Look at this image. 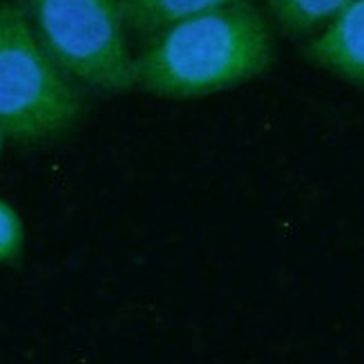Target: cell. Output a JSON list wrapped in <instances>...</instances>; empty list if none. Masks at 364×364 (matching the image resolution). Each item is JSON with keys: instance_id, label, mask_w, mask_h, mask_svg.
<instances>
[{"instance_id": "obj_8", "label": "cell", "mask_w": 364, "mask_h": 364, "mask_svg": "<svg viewBox=\"0 0 364 364\" xmlns=\"http://www.w3.org/2000/svg\"><path fill=\"white\" fill-rule=\"evenodd\" d=\"M3 141H5V132L0 130V150H3Z\"/></svg>"}, {"instance_id": "obj_7", "label": "cell", "mask_w": 364, "mask_h": 364, "mask_svg": "<svg viewBox=\"0 0 364 364\" xmlns=\"http://www.w3.org/2000/svg\"><path fill=\"white\" fill-rule=\"evenodd\" d=\"M25 242L23 221L7 201L0 199V264L18 259Z\"/></svg>"}, {"instance_id": "obj_4", "label": "cell", "mask_w": 364, "mask_h": 364, "mask_svg": "<svg viewBox=\"0 0 364 364\" xmlns=\"http://www.w3.org/2000/svg\"><path fill=\"white\" fill-rule=\"evenodd\" d=\"M304 56L344 81L364 87V0H351L304 47Z\"/></svg>"}, {"instance_id": "obj_3", "label": "cell", "mask_w": 364, "mask_h": 364, "mask_svg": "<svg viewBox=\"0 0 364 364\" xmlns=\"http://www.w3.org/2000/svg\"><path fill=\"white\" fill-rule=\"evenodd\" d=\"M38 41L85 90L128 94L132 60L119 0H23Z\"/></svg>"}, {"instance_id": "obj_5", "label": "cell", "mask_w": 364, "mask_h": 364, "mask_svg": "<svg viewBox=\"0 0 364 364\" xmlns=\"http://www.w3.org/2000/svg\"><path fill=\"white\" fill-rule=\"evenodd\" d=\"M244 0H119L125 27L136 38L146 41L159 29L188 16L230 7Z\"/></svg>"}, {"instance_id": "obj_6", "label": "cell", "mask_w": 364, "mask_h": 364, "mask_svg": "<svg viewBox=\"0 0 364 364\" xmlns=\"http://www.w3.org/2000/svg\"><path fill=\"white\" fill-rule=\"evenodd\" d=\"M351 0H268L273 21L287 36L302 38L324 27Z\"/></svg>"}, {"instance_id": "obj_2", "label": "cell", "mask_w": 364, "mask_h": 364, "mask_svg": "<svg viewBox=\"0 0 364 364\" xmlns=\"http://www.w3.org/2000/svg\"><path fill=\"white\" fill-rule=\"evenodd\" d=\"M85 112V87L38 41L23 0H0V130L23 148L68 136Z\"/></svg>"}, {"instance_id": "obj_1", "label": "cell", "mask_w": 364, "mask_h": 364, "mask_svg": "<svg viewBox=\"0 0 364 364\" xmlns=\"http://www.w3.org/2000/svg\"><path fill=\"white\" fill-rule=\"evenodd\" d=\"M275 45L248 0L172 23L144 41L132 60L134 87L166 99L208 97L264 74Z\"/></svg>"}]
</instances>
